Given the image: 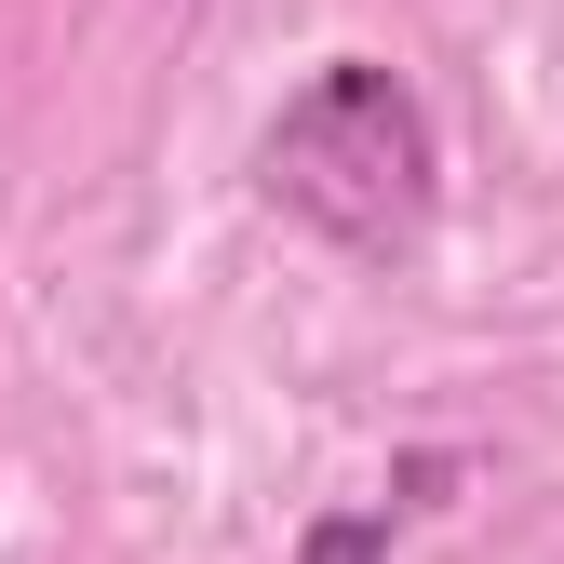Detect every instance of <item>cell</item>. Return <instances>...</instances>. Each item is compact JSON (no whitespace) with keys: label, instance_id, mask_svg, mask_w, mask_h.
<instances>
[{"label":"cell","instance_id":"6da1fadb","mask_svg":"<svg viewBox=\"0 0 564 564\" xmlns=\"http://www.w3.org/2000/svg\"><path fill=\"white\" fill-rule=\"evenodd\" d=\"M256 188H269V216L323 229L336 256H416V229L444 202V149H431L416 82L377 54H323L282 95V121L256 134Z\"/></svg>","mask_w":564,"mask_h":564},{"label":"cell","instance_id":"7a4b0ae2","mask_svg":"<svg viewBox=\"0 0 564 564\" xmlns=\"http://www.w3.org/2000/svg\"><path fill=\"white\" fill-rule=\"evenodd\" d=\"M296 564H390V511H323L296 538Z\"/></svg>","mask_w":564,"mask_h":564},{"label":"cell","instance_id":"3957f363","mask_svg":"<svg viewBox=\"0 0 564 564\" xmlns=\"http://www.w3.org/2000/svg\"><path fill=\"white\" fill-rule=\"evenodd\" d=\"M390 484H403V498H390V511H444V498H457V457H444V444H431V457H403V470H390Z\"/></svg>","mask_w":564,"mask_h":564}]
</instances>
